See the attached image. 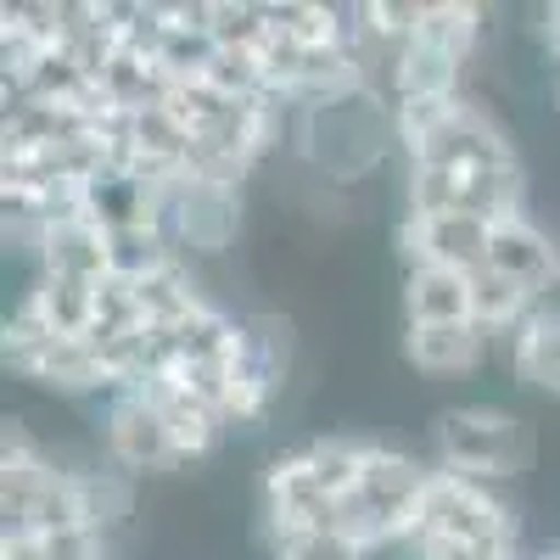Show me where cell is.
I'll list each match as a JSON object with an SVG mask.
<instances>
[{"label": "cell", "instance_id": "6da1fadb", "mask_svg": "<svg viewBox=\"0 0 560 560\" xmlns=\"http://www.w3.org/2000/svg\"><path fill=\"white\" fill-rule=\"evenodd\" d=\"M432 471L415 465L398 448H370L359 482L342 493L337 504V527L359 544V549H382L398 538H415L420 527V499H427Z\"/></svg>", "mask_w": 560, "mask_h": 560}, {"label": "cell", "instance_id": "7a4b0ae2", "mask_svg": "<svg viewBox=\"0 0 560 560\" xmlns=\"http://www.w3.org/2000/svg\"><path fill=\"white\" fill-rule=\"evenodd\" d=\"M0 510L7 533H62V527H96L90 488L73 471H57L23 432H7V459H0Z\"/></svg>", "mask_w": 560, "mask_h": 560}, {"label": "cell", "instance_id": "3957f363", "mask_svg": "<svg viewBox=\"0 0 560 560\" xmlns=\"http://www.w3.org/2000/svg\"><path fill=\"white\" fill-rule=\"evenodd\" d=\"M438 459L443 471H459L471 482H493V477H522L533 459V438L516 415L488 409V404H465V409H443L438 415Z\"/></svg>", "mask_w": 560, "mask_h": 560}, {"label": "cell", "instance_id": "277c9868", "mask_svg": "<svg viewBox=\"0 0 560 560\" xmlns=\"http://www.w3.org/2000/svg\"><path fill=\"white\" fill-rule=\"evenodd\" d=\"M7 364L18 370V376H28L39 387H57V393H102V387H113L102 359L90 353L84 337H51L23 303L7 319Z\"/></svg>", "mask_w": 560, "mask_h": 560}, {"label": "cell", "instance_id": "5b68a950", "mask_svg": "<svg viewBox=\"0 0 560 560\" xmlns=\"http://www.w3.org/2000/svg\"><path fill=\"white\" fill-rule=\"evenodd\" d=\"M415 538H465V544H510V510L471 477L432 471L420 499Z\"/></svg>", "mask_w": 560, "mask_h": 560}, {"label": "cell", "instance_id": "8992f818", "mask_svg": "<svg viewBox=\"0 0 560 560\" xmlns=\"http://www.w3.org/2000/svg\"><path fill=\"white\" fill-rule=\"evenodd\" d=\"M398 247H404L409 269L477 275V269H488L493 219H482V213H409L398 230Z\"/></svg>", "mask_w": 560, "mask_h": 560}, {"label": "cell", "instance_id": "52a82bcc", "mask_svg": "<svg viewBox=\"0 0 560 560\" xmlns=\"http://www.w3.org/2000/svg\"><path fill=\"white\" fill-rule=\"evenodd\" d=\"M107 448L124 471H174L179 454L168 438L163 404L152 398V387H124L107 404Z\"/></svg>", "mask_w": 560, "mask_h": 560}, {"label": "cell", "instance_id": "ba28073f", "mask_svg": "<svg viewBox=\"0 0 560 560\" xmlns=\"http://www.w3.org/2000/svg\"><path fill=\"white\" fill-rule=\"evenodd\" d=\"M488 269L504 275V280H516L533 303L560 298V292H555V287H560V253H555V242L544 236L533 219H499V224H493Z\"/></svg>", "mask_w": 560, "mask_h": 560}, {"label": "cell", "instance_id": "9c48e42d", "mask_svg": "<svg viewBox=\"0 0 560 560\" xmlns=\"http://www.w3.org/2000/svg\"><path fill=\"white\" fill-rule=\"evenodd\" d=\"M163 219L179 230V242L213 253V247L230 242V230H236V185L179 174V179L168 185V213H163Z\"/></svg>", "mask_w": 560, "mask_h": 560}, {"label": "cell", "instance_id": "30bf717a", "mask_svg": "<svg viewBox=\"0 0 560 560\" xmlns=\"http://www.w3.org/2000/svg\"><path fill=\"white\" fill-rule=\"evenodd\" d=\"M287 376V337L275 325H247V342L236 359V376H230V398H224V420H258Z\"/></svg>", "mask_w": 560, "mask_h": 560}, {"label": "cell", "instance_id": "8fae6325", "mask_svg": "<svg viewBox=\"0 0 560 560\" xmlns=\"http://www.w3.org/2000/svg\"><path fill=\"white\" fill-rule=\"evenodd\" d=\"M39 253V275H62V280H107L113 275V247H107V230L90 224L84 213L57 219L34 236Z\"/></svg>", "mask_w": 560, "mask_h": 560}, {"label": "cell", "instance_id": "7c38bea8", "mask_svg": "<svg viewBox=\"0 0 560 560\" xmlns=\"http://www.w3.org/2000/svg\"><path fill=\"white\" fill-rule=\"evenodd\" d=\"M510 370L533 393L560 398V298L538 303L516 331H510Z\"/></svg>", "mask_w": 560, "mask_h": 560}, {"label": "cell", "instance_id": "4fadbf2b", "mask_svg": "<svg viewBox=\"0 0 560 560\" xmlns=\"http://www.w3.org/2000/svg\"><path fill=\"white\" fill-rule=\"evenodd\" d=\"M488 348V331L482 325H409L404 337V353L415 370H427V376H459V370H471Z\"/></svg>", "mask_w": 560, "mask_h": 560}, {"label": "cell", "instance_id": "5bb4252c", "mask_svg": "<svg viewBox=\"0 0 560 560\" xmlns=\"http://www.w3.org/2000/svg\"><path fill=\"white\" fill-rule=\"evenodd\" d=\"M404 314H409V325H465V319H471V275L409 269V280H404Z\"/></svg>", "mask_w": 560, "mask_h": 560}, {"label": "cell", "instance_id": "9a60e30c", "mask_svg": "<svg viewBox=\"0 0 560 560\" xmlns=\"http://www.w3.org/2000/svg\"><path fill=\"white\" fill-rule=\"evenodd\" d=\"M147 387H152V398L163 404V420H168V438H174L179 465H185V459H202V454L219 443L224 409L208 404V398H197V393H185V387H174V382H147Z\"/></svg>", "mask_w": 560, "mask_h": 560}, {"label": "cell", "instance_id": "2e32d148", "mask_svg": "<svg viewBox=\"0 0 560 560\" xmlns=\"http://www.w3.org/2000/svg\"><path fill=\"white\" fill-rule=\"evenodd\" d=\"M393 84L398 102H427V96H459V62L443 57L427 39H404L393 51Z\"/></svg>", "mask_w": 560, "mask_h": 560}, {"label": "cell", "instance_id": "e0dca14e", "mask_svg": "<svg viewBox=\"0 0 560 560\" xmlns=\"http://www.w3.org/2000/svg\"><path fill=\"white\" fill-rule=\"evenodd\" d=\"M482 34V7H459V0H438V7H420L415 12V34L409 39H427L438 45L443 57L465 62L471 57V45Z\"/></svg>", "mask_w": 560, "mask_h": 560}, {"label": "cell", "instance_id": "ac0fdd59", "mask_svg": "<svg viewBox=\"0 0 560 560\" xmlns=\"http://www.w3.org/2000/svg\"><path fill=\"white\" fill-rule=\"evenodd\" d=\"M533 308H538V303L516 287V280H504V275H493V269H477V275H471V319L482 325L488 337H493V331H516Z\"/></svg>", "mask_w": 560, "mask_h": 560}, {"label": "cell", "instance_id": "d6986e66", "mask_svg": "<svg viewBox=\"0 0 560 560\" xmlns=\"http://www.w3.org/2000/svg\"><path fill=\"white\" fill-rule=\"evenodd\" d=\"M264 23L303 45H348V23L337 7H314V0H287V7H264Z\"/></svg>", "mask_w": 560, "mask_h": 560}, {"label": "cell", "instance_id": "ffe728a7", "mask_svg": "<svg viewBox=\"0 0 560 560\" xmlns=\"http://www.w3.org/2000/svg\"><path fill=\"white\" fill-rule=\"evenodd\" d=\"M269 555H275V560H364L370 549H359V544L331 522V527H287V533H269Z\"/></svg>", "mask_w": 560, "mask_h": 560}, {"label": "cell", "instance_id": "44dd1931", "mask_svg": "<svg viewBox=\"0 0 560 560\" xmlns=\"http://www.w3.org/2000/svg\"><path fill=\"white\" fill-rule=\"evenodd\" d=\"M459 113V96H427V102H398V135H404V147L409 152H420V147H427V140L448 124Z\"/></svg>", "mask_w": 560, "mask_h": 560}, {"label": "cell", "instance_id": "7402d4cb", "mask_svg": "<svg viewBox=\"0 0 560 560\" xmlns=\"http://www.w3.org/2000/svg\"><path fill=\"white\" fill-rule=\"evenodd\" d=\"M544 34H549V51H555V62H560V0L544 12Z\"/></svg>", "mask_w": 560, "mask_h": 560}, {"label": "cell", "instance_id": "603a6c76", "mask_svg": "<svg viewBox=\"0 0 560 560\" xmlns=\"http://www.w3.org/2000/svg\"><path fill=\"white\" fill-rule=\"evenodd\" d=\"M544 560H560V555H544Z\"/></svg>", "mask_w": 560, "mask_h": 560}]
</instances>
